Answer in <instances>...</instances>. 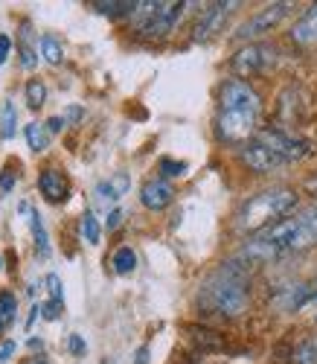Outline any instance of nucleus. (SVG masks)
I'll list each match as a JSON object with an SVG mask.
<instances>
[{"mask_svg":"<svg viewBox=\"0 0 317 364\" xmlns=\"http://www.w3.org/2000/svg\"><path fill=\"white\" fill-rule=\"evenodd\" d=\"M314 245H317V204L303 210L297 216L279 219L276 225L259 230L239 251V262L242 265H265L285 254L308 251Z\"/></svg>","mask_w":317,"mask_h":364,"instance_id":"f257e3e1","label":"nucleus"},{"mask_svg":"<svg viewBox=\"0 0 317 364\" xmlns=\"http://www.w3.org/2000/svg\"><path fill=\"white\" fill-rule=\"evenodd\" d=\"M259 94L242 79H230L221 85L218 94V117H215V132L227 143H247L257 134L259 123Z\"/></svg>","mask_w":317,"mask_h":364,"instance_id":"f03ea898","label":"nucleus"},{"mask_svg":"<svg viewBox=\"0 0 317 364\" xmlns=\"http://www.w3.org/2000/svg\"><path fill=\"white\" fill-rule=\"evenodd\" d=\"M311 151L308 140H300L294 134H285L279 129H262L247 143H242V161L253 172H274L285 164H294Z\"/></svg>","mask_w":317,"mask_h":364,"instance_id":"7ed1b4c3","label":"nucleus"},{"mask_svg":"<svg viewBox=\"0 0 317 364\" xmlns=\"http://www.w3.org/2000/svg\"><path fill=\"white\" fill-rule=\"evenodd\" d=\"M198 303L213 312V315H225V318H239L250 306V291L245 283V271L239 265L221 268L218 274H213L198 294Z\"/></svg>","mask_w":317,"mask_h":364,"instance_id":"20e7f679","label":"nucleus"},{"mask_svg":"<svg viewBox=\"0 0 317 364\" xmlns=\"http://www.w3.org/2000/svg\"><path fill=\"white\" fill-rule=\"evenodd\" d=\"M297 204V193L289 187H274L265 193H257L253 198H247L239 213H236V230L242 233H259L271 225H276L289 210H294Z\"/></svg>","mask_w":317,"mask_h":364,"instance_id":"39448f33","label":"nucleus"},{"mask_svg":"<svg viewBox=\"0 0 317 364\" xmlns=\"http://www.w3.org/2000/svg\"><path fill=\"white\" fill-rule=\"evenodd\" d=\"M276 47H271V44H247V47H242L236 55H233V62H230V68H233V73L236 76H242V79H247V76H257V73H262V70H268L274 62H276Z\"/></svg>","mask_w":317,"mask_h":364,"instance_id":"423d86ee","label":"nucleus"},{"mask_svg":"<svg viewBox=\"0 0 317 364\" xmlns=\"http://www.w3.org/2000/svg\"><path fill=\"white\" fill-rule=\"evenodd\" d=\"M291 12V4H271V6H265L262 12H257V15H250L239 29H236V38H242V41H250V38H259V36H265V33H271V29H276L282 21H285V15Z\"/></svg>","mask_w":317,"mask_h":364,"instance_id":"0eeeda50","label":"nucleus"},{"mask_svg":"<svg viewBox=\"0 0 317 364\" xmlns=\"http://www.w3.org/2000/svg\"><path fill=\"white\" fill-rule=\"evenodd\" d=\"M236 9V4H210L204 12H201V18H198V23H195V41H207V38H213L221 26H225V21H227V15Z\"/></svg>","mask_w":317,"mask_h":364,"instance_id":"6e6552de","label":"nucleus"},{"mask_svg":"<svg viewBox=\"0 0 317 364\" xmlns=\"http://www.w3.org/2000/svg\"><path fill=\"white\" fill-rule=\"evenodd\" d=\"M181 12H183V4H178V0H172V4H157L154 15H151V23H149V29H146L143 36H149V38H163V36H169L172 26H175L178 18H181Z\"/></svg>","mask_w":317,"mask_h":364,"instance_id":"1a4fd4ad","label":"nucleus"},{"mask_svg":"<svg viewBox=\"0 0 317 364\" xmlns=\"http://www.w3.org/2000/svg\"><path fill=\"white\" fill-rule=\"evenodd\" d=\"M38 190L50 204H61L68 201L70 196V184H68V175L58 172V169H44L38 178Z\"/></svg>","mask_w":317,"mask_h":364,"instance_id":"9d476101","label":"nucleus"},{"mask_svg":"<svg viewBox=\"0 0 317 364\" xmlns=\"http://www.w3.org/2000/svg\"><path fill=\"white\" fill-rule=\"evenodd\" d=\"M172 198H175V190H172L169 181H163V178L146 181L143 190H140V201H143V207H149V210H163V207L172 204Z\"/></svg>","mask_w":317,"mask_h":364,"instance_id":"9b49d317","label":"nucleus"},{"mask_svg":"<svg viewBox=\"0 0 317 364\" xmlns=\"http://www.w3.org/2000/svg\"><path fill=\"white\" fill-rule=\"evenodd\" d=\"M291 41L300 47H317V4L303 12V18L291 26Z\"/></svg>","mask_w":317,"mask_h":364,"instance_id":"f8f14e48","label":"nucleus"},{"mask_svg":"<svg viewBox=\"0 0 317 364\" xmlns=\"http://www.w3.org/2000/svg\"><path fill=\"white\" fill-rule=\"evenodd\" d=\"M129 187H131V178L125 175V172H117L114 178L100 181V184H97V198H102V201H117V198H122L125 193H129Z\"/></svg>","mask_w":317,"mask_h":364,"instance_id":"ddd939ff","label":"nucleus"},{"mask_svg":"<svg viewBox=\"0 0 317 364\" xmlns=\"http://www.w3.org/2000/svg\"><path fill=\"white\" fill-rule=\"evenodd\" d=\"M21 210L29 216V228H33V239H36V251L41 257H50V239H47V230H44V222L38 216V210H33L29 204H21Z\"/></svg>","mask_w":317,"mask_h":364,"instance_id":"4468645a","label":"nucleus"},{"mask_svg":"<svg viewBox=\"0 0 317 364\" xmlns=\"http://www.w3.org/2000/svg\"><path fill=\"white\" fill-rule=\"evenodd\" d=\"M23 134H26V143H29V149H33V151H44L50 146V132L41 123H29L23 129Z\"/></svg>","mask_w":317,"mask_h":364,"instance_id":"2eb2a0df","label":"nucleus"},{"mask_svg":"<svg viewBox=\"0 0 317 364\" xmlns=\"http://www.w3.org/2000/svg\"><path fill=\"white\" fill-rule=\"evenodd\" d=\"M38 47H41V55H44V62H47V65H61V58H65V50H61L58 38H53V36H41Z\"/></svg>","mask_w":317,"mask_h":364,"instance_id":"dca6fc26","label":"nucleus"},{"mask_svg":"<svg viewBox=\"0 0 317 364\" xmlns=\"http://www.w3.org/2000/svg\"><path fill=\"white\" fill-rule=\"evenodd\" d=\"M93 9L102 12V15H125V12H134L137 4H134V0H114V4H111V0H97Z\"/></svg>","mask_w":317,"mask_h":364,"instance_id":"f3484780","label":"nucleus"},{"mask_svg":"<svg viewBox=\"0 0 317 364\" xmlns=\"http://www.w3.org/2000/svg\"><path fill=\"white\" fill-rule=\"evenodd\" d=\"M79 230H82V239L87 242V245H100L102 228H100V219L93 216V213H85V216H82V225H79Z\"/></svg>","mask_w":317,"mask_h":364,"instance_id":"a211bd4d","label":"nucleus"},{"mask_svg":"<svg viewBox=\"0 0 317 364\" xmlns=\"http://www.w3.org/2000/svg\"><path fill=\"white\" fill-rule=\"evenodd\" d=\"M29 38H33V33H29V26L23 23V29H21V65H23L26 70L38 65V55H36L33 44H29Z\"/></svg>","mask_w":317,"mask_h":364,"instance_id":"6ab92c4d","label":"nucleus"},{"mask_svg":"<svg viewBox=\"0 0 317 364\" xmlns=\"http://www.w3.org/2000/svg\"><path fill=\"white\" fill-rule=\"evenodd\" d=\"M26 102H29V108H41L47 102V87H44L41 79H29L26 82Z\"/></svg>","mask_w":317,"mask_h":364,"instance_id":"aec40b11","label":"nucleus"},{"mask_svg":"<svg viewBox=\"0 0 317 364\" xmlns=\"http://www.w3.org/2000/svg\"><path fill=\"white\" fill-rule=\"evenodd\" d=\"M15 129H18V111L12 102L4 105V119H0V137L4 140H12L15 137Z\"/></svg>","mask_w":317,"mask_h":364,"instance_id":"412c9836","label":"nucleus"},{"mask_svg":"<svg viewBox=\"0 0 317 364\" xmlns=\"http://www.w3.org/2000/svg\"><path fill=\"white\" fill-rule=\"evenodd\" d=\"M137 268V254L131 248H119L114 254V271H119V274H129V271Z\"/></svg>","mask_w":317,"mask_h":364,"instance_id":"4be33fe9","label":"nucleus"},{"mask_svg":"<svg viewBox=\"0 0 317 364\" xmlns=\"http://www.w3.org/2000/svg\"><path fill=\"white\" fill-rule=\"evenodd\" d=\"M294 364H317V338L303 341L294 353Z\"/></svg>","mask_w":317,"mask_h":364,"instance_id":"5701e85b","label":"nucleus"},{"mask_svg":"<svg viewBox=\"0 0 317 364\" xmlns=\"http://www.w3.org/2000/svg\"><path fill=\"white\" fill-rule=\"evenodd\" d=\"M15 312H18V300H15V294L0 291V318H4V323H12V321H15Z\"/></svg>","mask_w":317,"mask_h":364,"instance_id":"b1692460","label":"nucleus"},{"mask_svg":"<svg viewBox=\"0 0 317 364\" xmlns=\"http://www.w3.org/2000/svg\"><path fill=\"white\" fill-rule=\"evenodd\" d=\"M161 172L169 175V178H178V175L186 172V164H183V161H172V158H163V161H161Z\"/></svg>","mask_w":317,"mask_h":364,"instance_id":"393cba45","label":"nucleus"},{"mask_svg":"<svg viewBox=\"0 0 317 364\" xmlns=\"http://www.w3.org/2000/svg\"><path fill=\"white\" fill-rule=\"evenodd\" d=\"M47 289H50L53 303H65V291H61V277L58 274H47Z\"/></svg>","mask_w":317,"mask_h":364,"instance_id":"a878e982","label":"nucleus"},{"mask_svg":"<svg viewBox=\"0 0 317 364\" xmlns=\"http://www.w3.org/2000/svg\"><path fill=\"white\" fill-rule=\"evenodd\" d=\"M9 50H12V41H9V36H4V33H0V68L6 65V58H9Z\"/></svg>","mask_w":317,"mask_h":364,"instance_id":"bb28decb","label":"nucleus"},{"mask_svg":"<svg viewBox=\"0 0 317 364\" xmlns=\"http://www.w3.org/2000/svg\"><path fill=\"white\" fill-rule=\"evenodd\" d=\"M12 187H15V172L12 169H4V175H0V190L9 193Z\"/></svg>","mask_w":317,"mask_h":364,"instance_id":"cd10ccee","label":"nucleus"},{"mask_svg":"<svg viewBox=\"0 0 317 364\" xmlns=\"http://www.w3.org/2000/svg\"><path fill=\"white\" fill-rule=\"evenodd\" d=\"M68 347H70L73 355H82V353H85V341H82V336H68Z\"/></svg>","mask_w":317,"mask_h":364,"instance_id":"c85d7f7f","label":"nucleus"},{"mask_svg":"<svg viewBox=\"0 0 317 364\" xmlns=\"http://www.w3.org/2000/svg\"><path fill=\"white\" fill-rule=\"evenodd\" d=\"M58 315H61V303H53V300L44 303V318H47V321H55Z\"/></svg>","mask_w":317,"mask_h":364,"instance_id":"c756f323","label":"nucleus"},{"mask_svg":"<svg viewBox=\"0 0 317 364\" xmlns=\"http://www.w3.org/2000/svg\"><path fill=\"white\" fill-rule=\"evenodd\" d=\"M122 225V210H111L108 213V230H117Z\"/></svg>","mask_w":317,"mask_h":364,"instance_id":"7c9ffc66","label":"nucleus"},{"mask_svg":"<svg viewBox=\"0 0 317 364\" xmlns=\"http://www.w3.org/2000/svg\"><path fill=\"white\" fill-rule=\"evenodd\" d=\"M12 353H15V341H6L4 347H0V364H6L12 358Z\"/></svg>","mask_w":317,"mask_h":364,"instance_id":"2f4dec72","label":"nucleus"},{"mask_svg":"<svg viewBox=\"0 0 317 364\" xmlns=\"http://www.w3.org/2000/svg\"><path fill=\"white\" fill-rule=\"evenodd\" d=\"M61 129H65V119H61V117H50V119H47V132H50V134H55V132H61Z\"/></svg>","mask_w":317,"mask_h":364,"instance_id":"473e14b6","label":"nucleus"},{"mask_svg":"<svg viewBox=\"0 0 317 364\" xmlns=\"http://www.w3.org/2000/svg\"><path fill=\"white\" fill-rule=\"evenodd\" d=\"M79 117H82V108H70V111H68V119H70V123H76Z\"/></svg>","mask_w":317,"mask_h":364,"instance_id":"72a5a7b5","label":"nucleus"},{"mask_svg":"<svg viewBox=\"0 0 317 364\" xmlns=\"http://www.w3.org/2000/svg\"><path fill=\"white\" fill-rule=\"evenodd\" d=\"M308 190H311V193L317 196V178H314V181H308Z\"/></svg>","mask_w":317,"mask_h":364,"instance_id":"f704fd0d","label":"nucleus"},{"mask_svg":"<svg viewBox=\"0 0 317 364\" xmlns=\"http://www.w3.org/2000/svg\"><path fill=\"white\" fill-rule=\"evenodd\" d=\"M4 326H6V323H4V318H0V329H4Z\"/></svg>","mask_w":317,"mask_h":364,"instance_id":"c9c22d12","label":"nucleus"},{"mask_svg":"<svg viewBox=\"0 0 317 364\" xmlns=\"http://www.w3.org/2000/svg\"><path fill=\"white\" fill-rule=\"evenodd\" d=\"M0 268H4V259H0Z\"/></svg>","mask_w":317,"mask_h":364,"instance_id":"e433bc0d","label":"nucleus"}]
</instances>
